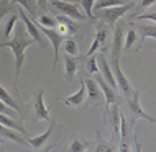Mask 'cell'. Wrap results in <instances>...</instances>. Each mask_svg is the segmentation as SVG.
I'll use <instances>...</instances> for the list:
<instances>
[{
    "mask_svg": "<svg viewBox=\"0 0 156 152\" xmlns=\"http://www.w3.org/2000/svg\"><path fill=\"white\" fill-rule=\"evenodd\" d=\"M97 152H110V150H113L108 144H105V142H100L99 146H97V149H95Z\"/></svg>",
    "mask_w": 156,
    "mask_h": 152,
    "instance_id": "cell-35",
    "label": "cell"
},
{
    "mask_svg": "<svg viewBox=\"0 0 156 152\" xmlns=\"http://www.w3.org/2000/svg\"><path fill=\"white\" fill-rule=\"evenodd\" d=\"M153 3H156V0H141V8H146V7H151Z\"/></svg>",
    "mask_w": 156,
    "mask_h": 152,
    "instance_id": "cell-36",
    "label": "cell"
},
{
    "mask_svg": "<svg viewBox=\"0 0 156 152\" xmlns=\"http://www.w3.org/2000/svg\"><path fill=\"white\" fill-rule=\"evenodd\" d=\"M126 136H128V121H126L125 115L122 113V115H120V137H122V141H123V142H125Z\"/></svg>",
    "mask_w": 156,
    "mask_h": 152,
    "instance_id": "cell-30",
    "label": "cell"
},
{
    "mask_svg": "<svg viewBox=\"0 0 156 152\" xmlns=\"http://www.w3.org/2000/svg\"><path fill=\"white\" fill-rule=\"evenodd\" d=\"M0 113H5V115H8V116H15V110L8 106L3 100H0Z\"/></svg>",
    "mask_w": 156,
    "mask_h": 152,
    "instance_id": "cell-32",
    "label": "cell"
},
{
    "mask_svg": "<svg viewBox=\"0 0 156 152\" xmlns=\"http://www.w3.org/2000/svg\"><path fill=\"white\" fill-rule=\"evenodd\" d=\"M18 18H20V15L15 13V15H12L10 20L7 22V25H5V31H3V36H5L7 39H10V38H12V33L15 31V26H16V23H18Z\"/></svg>",
    "mask_w": 156,
    "mask_h": 152,
    "instance_id": "cell-22",
    "label": "cell"
},
{
    "mask_svg": "<svg viewBox=\"0 0 156 152\" xmlns=\"http://www.w3.org/2000/svg\"><path fill=\"white\" fill-rule=\"evenodd\" d=\"M107 36H108V29H107V28H104V26H99V28H97L94 43H92V46L89 48V51H87V56H94V52H97L100 46H102L105 41H107Z\"/></svg>",
    "mask_w": 156,
    "mask_h": 152,
    "instance_id": "cell-15",
    "label": "cell"
},
{
    "mask_svg": "<svg viewBox=\"0 0 156 152\" xmlns=\"http://www.w3.org/2000/svg\"><path fill=\"white\" fill-rule=\"evenodd\" d=\"M112 70L115 74L117 83H119V88L122 90V93L125 96H130L133 93V88H132V83L128 82V79L125 77V74L120 69V59H112Z\"/></svg>",
    "mask_w": 156,
    "mask_h": 152,
    "instance_id": "cell-8",
    "label": "cell"
},
{
    "mask_svg": "<svg viewBox=\"0 0 156 152\" xmlns=\"http://www.w3.org/2000/svg\"><path fill=\"white\" fill-rule=\"evenodd\" d=\"M46 2H48V0H38V7L46 8Z\"/></svg>",
    "mask_w": 156,
    "mask_h": 152,
    "instance_id": "cell-37",
    "label": "cell"
},
{
    "mask_svg": "<svg viewBox=\"0 0 156 152\" xmlns=\"http://www.w3.org/2000/svg\"><path fill=\"white\" fill-rule=\"evenodd\" d=\"M36 23V22H35ZM38 25V28L41 29V33L48 38V41L53 44V49H54V62H53V69H56V66H58V59H59V49H61V44L64 43V36L61 35V33H58L56 29H53V28H46L43 26V25H40V23H36Z\"/></svg>",
    "mask_w": 156,
    "mask_h": 152,
    "instance_id": "cell-6",
    "label": "cell"
},
{
    "mask_svg": "<svg viewBox=\"0 0 156 152\" xmlns=\"http://www.w3.org/2000/svg\"><path fill=\"white\" fill-rule=\"evenodd\" d=\"M97 61H99V69H100V72H102V77L107 80L108 85L117 90L119 83H117V79H115V75H113V70H112L110 64H108V61L105 59L104 54H99V56H97Z\"/></svg>",
    "mask_w": 156,
    "mask_h": 152,
    "instance_id": "cell-9",
    "label": "cell"
},
{
    "mask_svg": "<svg viewBox=\"0 0 156 152\" xmlns=\"http://www.w3.org/2000/svg\"><path fill=\"white\" fill-rule=\"evenodd\" d=\"M125 44V31H123V25H117L115 33H113V44H112V59H120L122 48Z\"/></svg>",
    "mask_w": 156,
    "mask_h": 152,
    "instance_id": "cell-10",
    "label": "cell"
},
{
    "mask_svg": "<svg viewBox=\"0 0 156 152\" xmlns=\"http://www.w3.org/2000/svg\"><path fill=\"white\" fill-rule=\"evenodd\" d=\"M138 20H151V22H156V12H151V13H145V15H140L136 16Z\"/></svg>",
    "mask_w": 156,
    "mask_h": 152,
    "instance_id": "cell-34",
    "label": "cell"
},
{
    "mask_svg": "<svg viewBox=\"0 0 156 152\" xmlns=\"http://www.w3.org/2000/svg\"><path fill=\"white\" fill-rule=\"evenodd\" d=\"M16 133H18V131L8 128V126H3L2 123H0V136H2V137L10 139V141H13V142H16V144H20V146H30L27 139H23L22 136H18Z\"/></svg>",
    "mask_w": 156,
    "mask_h": 152,
    "instance_id": "cell-16",
    "label": "cell"
},
{
    "mask_svg": "<svg viewBox=\"0 0 156 152\" xmlns=\"http://www.w3.org/2000/svg\"><path fill=\"white\" fill-rule=\"evenodd\" d=\"M51 5L54 10H58L61 15L71 16V18L77 20V22H84L86 15H82V12L79 10L77 3H71L67 0H51Z\"/></svg>",
    "mask_w": 156,
    "mask_h": 152,
    "instance_id": "cell-5",
    "label": "cell"
},
{
    "mask_svg": "<svg viewBox=\"0 0 156 152\" xmlns=\"http://www.w3.org/2000/svg\"><path fill=\"white\" fill-rule=\"evenodd\" d=\"M86 66H87V70H89V74H97V72L100 70V69H99V61H97L95 56H89V57H87Z\"/></svg>",
    "mask_w": 156,
    "mask_h": 152,
    "instance_id": "cell-29",
    "label": "cell"
},
{
    "mask_svg": "<svg viewBox=\"0 0 156 152\" xmlns=\"http://www.w3.org/2000/svg\"><path fill=\"white\" fill-rule=\"evenodd\" d=\"M97 83L100 85L102 88V93H104V98H105V105H115L117 103V93H115V88L110 87L107 83V80H105L102 75H97Z\"/></svg>",
    "mask_w": 156,
    "mask_h": 152,
    "instance_id": "cell-13",
    "label": "cell"
},
{
    "mask_svg": "<svg viewBox=\"0 0 156 152\" xmlns=\"http://www.w3.org/2000/svg\"><path fill=\"white\" fill-rule=\"evenodd\" d=\"M95 2L97 0H79V5H81L84 10H86V15L89 16L90 20H94V13H92V10H94V7H95Z\"/></svg>",
    "mask_w": 156,
    "mask_h": 152,
    "instance_id": "cell-24",
    "label": "cell"
},
{
    "mask_svg": "<svg viewBox=\"0 0 156 152\" xmlns=\"http://www.w3.org/2000/svg\"><path fill=\"white\" fill-rule=\"evenodd\" d=\"M0 123H2L3 126H8V128H12V129L18 131V133H22L23 136H27V129H25L18 121H15L13 116H8V115H5V113H0Z\"/></svg>",
    "mask_w": 156,
    "mask_h": 152,
    "instance_id": "cell-18",
    "label": "cell"
},
{
    "mask_svg": "<svg viewBox=\"0 0 156 152\" xmlns=\"http://www.w3.org/2000/svg\"><path fill=\"white\" fill-rule=\"evenodd\" d=\"M35 22L40 23V25H43V26H46V28H56L58 26V20L53 18L51 15H46V13H41Z\"/></svg>",
    "mask_w": 156,
    "mask_h": 152,
    "instance_id": "cell-21",
    "label": "cell"
},
{
    "mask_svg": "<svg viewBox=\"0 0 156 152\" xmlns=\"http://www.w3.org/2000/svg\"><path fill=\"white\" fill-rule=\"evenodd\" d=\"M120 110L119 106H113L112 110V126H113V131H115V134H120Z\"/></svg>",
    "mask_w": 156,
    "mask_h": 152,
    "instance_id": "cell-26",
    "label": "cell"
},
{
    "mask_svg": "<svg viewBox=\"0 0 156 152\" xmlns=\"http://www.w3.org/2000/svg\"><path fill=\"white\" fill-rule=\"evenodd\" d=\"M33 110H35V120H44L49 121L51 116H49V110L44 103V88H38L33 95Z\"/></svg>",
    "mask_w": 156,
    "mask_h": 152,
    "instance_id": "cell-7",
    "label": "cell"
},
{
    "mask_svg": "<svg viewBox=\"0 0 156 152\" xmlns=\"http://www.w3.org/2000/svg\"><path fill=\"white\" fill-rule=\"evenodd\" d=\"M86 82V88H87V98H89V103H97V100L102 98V88L100 85L92 79H84Z\"/></svg>",
    "mask_w": 156,
    "mask_h": 152,
    "instance_id": "cell-14",
    "label": "cell"
},
{
    "mask_svg": "<svg viewBox=\"0 0 156 152\" xmlns=\"http://www.w3.org/2000/svg\"><path fill=\"white\" fill-rule=\"evenodd\" d=\"M117 5H123V2L122 0H99V2H95V10H102V8L117 7Z\"/></svg>",
    "mask_w": 156,
    "mask_h": 152,
    "instance_id": "cell-27",
    "label": "cell"
},
{
    "mask_svg": "<svg viewBox=\"0 0 156 152\" xmlns=\"http://www.w3.org/2000/svg\"><path fill=\"white\" fill-rule=\"evenodd\" d=\"M69 150H73V152H84V150H86V144L81 142L79 139H73V142H71V146H69Z\"/></svg>",
    "mask_w": 156,
    "mask_h": 152,
    "instance_id": "cell-31",
    "label": "cell"
},
{
    "mask_svg": "<svg viewBox=\"0 0 156 152\" xmlns=\"http://www.w3.org/2000/svg\"><path fill=\"white\" fill-rule=\"evenodd\" d=\"M8 10H10V7H8V3L3 0L2 3H0V23H2V20H3V16H5L8 13Z\"/></svg>",
    "mask_w": 156,
    "mask_h": 152,
    "instance_id": "cell-33",
    "label": "cell"
},
{
    "mask_svg": "<svg viewBox=\"0 0 156 152\" xmlns=\"http://www.w3.org/2000/svg\"><path fill=\"white\" fill-rule=\"evenodd\" d=\"M48 123H49V126H48V129H46L43 134H38V136L27 137L28 144H30L33 149H41V147L46 144V141H48V139L53 136V131H54V120H49Z\"/></svg>",
    "mask_w": 156,
    "mask_h": 152,
    "instance_id": "cell-11",
    "label": "cell"
},
{
    "mask_svg": "<svg viewBox=\"0 0 156 152\" xmlns=\"http://www.w3.org/2000/svg\"><path fill=\"white\" fill-rule=\"evenodd\" d=\"M136 39H138L136 29H135V28L128 29V31H126V35H125V44H123V49H125V51H130V49L133 48V44L136 43Z\"/></svg>",
    "mask_w": 156,
    "mask_h": 152,
    "instance_id": "cell-23",
    "label": "cell"
},
{
    "mask_svg": "<svg viewBox=\"0 0 156 152\" xmlns=\"http://www.w3.org/2000/svg\"><path fill=\"white\" fill-rule=\"evenodd\" d=\"M64 69H66V79L73 80L76 72H77V57L66 54L64 56Z\"/></svg>",
    "mask_w": 156,
    "mask_h": 152,
    "instance_id": "cell-17",
    "label": "cell"
},
{
    "mask_svg": "<svg viewBox=\"0 0 156 152\" xmlns=\"http://www.w3.org/2000/svg\"><path fill=\"white\" fill-rule=\"evenodd\" d=\"M126 103H128V110H130V115H132V120H130L132 126L135 124V121H136L138 118H143V120L150 121V123H156L154 118L150 116L148 113L141 108V105H140V92L138 90H133L132 95L126 96Z\"/></svg>",
    "mask_w": 156,
    "mask_h": 152,
    "instance_id": "cell-3",
    "label": "cell"
},
{
    "mask_svg": "<svg viewBox=\"0 0 156 152\" xmlns=\"http://www.w3.org/2000/svg\"><path fill=\"white\" fill-rule=\"evenodd\" d=\"M141 36L145 38H156V25H141L140 26Z\"/></svg>",
    "mask_w": 156,
    "mask_h": 152,
    "instance_id": "cell-28",
    "label": "cell"
},
{
    "mask_svg": "<svg viewBox=\"0 0 156 152\" xmlns=\"http://www.w3.org/2000/svg\"><path fill=\"white\" fill-rule=\"evenodd\" d=\"M12 3H16L18 7H22L25 12H28V15L36 16V7H38L36 0H12Z\"/></svg>",
    "mask_w": 156,
    "mask_h": 152,
    "instance_id": "cell-20",
    "label": "cell"
},
{
    "mask_svg": "<svg viewBox=\"0 0 156 152\" xmlns=\"http://www.w3.org/2000/svg\"><path fill=\"white\" fill-rule=\"evenodd\" d=\"M62 48H64L66 54H69V56H77V44H76V41L73 38L66 39L64 43H62Z\"/></svg>",
    "mask_w": 156,
    "mask_h": 152,
    "instance_id": "cell-25",
    "label": "cell"
},
{
    "mask_svg": "<svg viewBox=\"0 0 156 152\" xmlns=\"http://www.w3.org/2000/svg\"><path fill=\"white\" fill-rule=\"evenodd\" d=\"M18 15H20V18H22L25 28H27V33H28V35H30L33 39H35L36 43L41 46V48H46V39L43 38V33H41V29L38 28V25L35 23V20H31L30 15H28L22 7H18Z\"/></svg>",
    "mask_w": 156,
    "mask_h": 152,
    "instance_id": "cell-4",
    "label": "cell"
},
{
    "mask_svg": "<svg viewBox=\"0 0 156 152\" xmlns=\"http://www.w3.org/2000/svg\"><path fill=\"white\" fill-rule=\"evenodd\" d=\"M87 98V88H86V82H81V88L76 92L74 95L67 96V98H62V101L67 105V106H82L84 101Z\"/></svg>",
    "mask_w": 156,
    "mask_h": 152,
    "instance_id": "cell-12",
    "label": "cell"
},
{
    "mask_svg": "<svg viewBox=\"0 0 156 152\" xmlns=\"http://www.w3.org/2000/svg\"><path fill=\"white\" fill-rule=\"evenodd\" d=\"M0 100H3V101H5V103H7L10 108H13L15 111H18V113H20V116L23 115V110L20 108V105L16 103V101L13 100V96H12L10 93H8V92H7V90H5V88H3L2 85H0Z\"/></svg>",
    "mask_w": 156,
    "mask_h": 152,
    "instance_id": "cell-19",
    "label": "cell"
},
{
    "mask_svg": "<svg viewBox=\"0 0 156 152\" xmlns=\"http://www.w3.org/2000/svg\"><path fill=\"white\" fill-rule=\"evenodd\" d=\"M16 33L13 39H7L5 43H0V49L3 48H10L15 54V82H18L20 79V72H22V67L25 64V51L27 48H30L31 44H35L36 41L27 33V28L18 26L16 23Z\"/></svg>",
    "mask_w": 156,
    "mask_h": 152,
    "instance_id": "cell-1",
    "label": "cell"
},
{
    "mask_svg": "<svg viewBox=\"0 0 156 152\" xmlns=\"http://www.w3.org/2000/svg\"><path fill=\"white\" fill-rule=\"evenodd\" d=\"M133 8V3H125V5H117V7H108L97 10V16L100 20H104L105 23H108L110 26H115V23L123 16L125 13H128Z\"/></svg>",
    "mask_w": 156,
    "mask_h": 152,
    "instance_id": "cell-2",
    "label": "cell"
}]
</instances>
